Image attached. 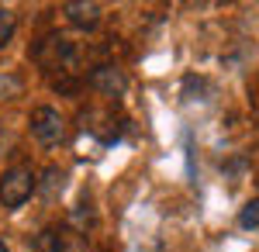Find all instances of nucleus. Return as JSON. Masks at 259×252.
<instances>
[{
  "label": "nucleus",
  "instance_id": "obj_1",
  "mask_svg": "<svg viewBox=\"0 0 259 252\" xmlns=\"http://www.w3.org/2000/svg\"><path fill=\"white\" fill-rule=\"evenodd\" d=\"M35 183H38V176H35V170H31L28 162L11 166L7 173L0 176V207H4V211L24 207V204L31 200V194H35Z\"/></svg>",
  "mask_w": 259,
  "mask_h": 252
},
{
  "label": "nucleus",
  "instance_id": "obj_2",
  "mask_svg": "<svg viewBox=\"0 0 259 252\" xmlns=\"http://www.w3.org/2000/svg\"><path fill=\"white\" fill-rule=\"evenodd\" d=\"M35 62H38L45 73L59 69V73H73V62H76V49L73 41H66L62 35H45V38L35 45Z\"/></svg>",
  "mask_w": 259,
  "mask_h": 252
},
{
  "label": "nucleus",
  "instance_id": "obj_3",
  "mask_svg": "<svg viewBox=\"0 0 259 252\" xmlns=\"http://www.w3.org/2000/svg\"><path fill=\"white\" fill-rule=\"evenodd\" d=\"M62 132H66V121L56 107H49V104H41L31 111V135L38 145H56L62 142Z\"/></svg>",
  "mask_w": 259,
  "mask_h": 252
},
{
  "label": "nucleus",
  "instance_id": "obj_4",
  "mask_svg": "<svg viewBox=\"0 0 259 252\" xmlns=\"http://www.w3.org/2000/svg\"><path fill=\"white\" fill-rule=\"evenodd\" d=\"M90 87L97 90L100 97H124V90H128V76H124V69H118L114 62H104L97 66L94 73H90Z\"/></svg>",
  "mask_w": 259,
  "mask_h": 252
},
{
  "label": "nucleus",
  "instance_id": "obj_5",
  "mask_svg": "<svg viewBox=\"0 0 259 252\" xmlns=\"http://www.w3.org/2000/svg\"><path fill=\"white\" fill-rule=\"evenodd\" d=\"M62 11H66V21L80 31H94L100 24V4H94V0H69Z\"/></svg>",
  "mask_w": 259,
  "mask_h": 252
},
{
  "label": "nucleus",
  "instance_id": "obj_6",
  "mask_svg": "<svg viewBox=\"0 0 259 252\" xmlns=\"http://www.w3.org/2000/svg\"><path fill=\"white\" fill-rule=\"evenodd\" d=\"M62 187H66V173H62L59 166H49V170L41 173V180L35 183V190H38L45 200H56V197L62 194Z\"/></svg>",
  "mask_w": 259,
  "mask_h": 252
},
{
  "label": "nucleus",
  "instance_id": "obj_7",
  "mask_svg": "<svg viewBox=\"0 0 259 252\" xmlns=\"http://www.w3.org/2000/svg\"><path fill=\"white\" fill-rule=\"evenodd\" d=\"M31 252H66V232L62 228H45L35 235Z\"/></svg>",
  "mask_w": 259,
  "mask_h": 252
},
{
  "label": "nucleus",
  "instance_id": "obj_8",
  "mask_svg": "<svg viewBox=\"0 0 259 252\" xmlns=\"http://www.w3.org/2000/svg\"><path fill=\"white\" fill-rule=\"evenodd\" d=\"M14 31H18V14H14L11 7H0V49L11 45Z\"/></svg>",
  "mask_w": 259,
  "mask_h": 252
},
{
  "label": "nucleus",
  "instance_id": "obj_9",
  "mask_svg": "<svg viewBox=\"0 0 259 252\" xmlns=\"http://www.w3.org/2000/svg\"><path fill=\"white\" fill-rule=\"evenodd\" d=\"M239 225L245 228V232L259 228V197H256V200H249V204H245V207L239 211Z\"/></svg>",
  "mask_w": 259,
  "mask_h": 252
},
{
  "label": "nucleus",
  "instance_id": "obj_10",
  "mask_svg": "<svg viewBox=\"0 0 259 252\" xmlns=\"http://www.w3.org/2000/svg\"><path fill=\"white\" fill-rule=\"evenodd\" d=\"M0 252H11V249H7V245H4V242H0Z\"/></svg>",
  "mask_w": 259,
  "mask_h": 252
}]
</instances>
